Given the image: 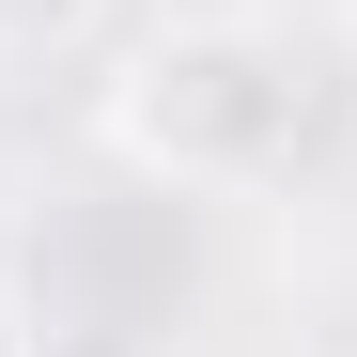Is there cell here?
I'll use <instances>...</instances> for the list:
<instances>
[{"instance_id": "6da1fadb", "label": "cell", "mask_w": 357, "mask_h": 357, "mask_svg": "<svg viewBox=\"0 0 357 357\" xmlns=\"http://www.w3.org/2000/svg\"><path fill=\"white\" fill-rule=\"evenodd\" d=\"M109 155L155 171V187H202V202L295 187V155H311V47L280 16H155L109 63Z\"/></svg>"}, {"instance_id": "7a4b0ae2", "label": "cell", "mask_w": 357, "mask_h": 357, "mask_svg": "<svg viewBox=\"0 0 357 357\" xmlns=\"http://www.w3.org/2000/svg\"><path fill=\"white\" fill-rule=\"evenodd\" d=\"M0 357H47V326H31V311H16V295H0Z\"/></svg>"}]
</instances>
